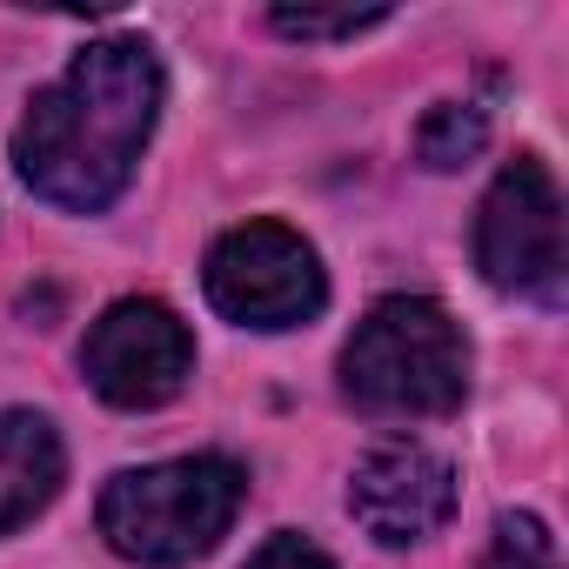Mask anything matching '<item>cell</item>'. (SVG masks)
Segmentation results:
<instances>
[{"mask_svg": "<svg viewBox=\"0 0 569 569\" xmlns=\"http://www.w3.org/2000/svg\"><path fill=\"white\" fill-rule=\"evenodd\" d=\"M389 14L382 8H274L268 14V28L274 34H289V41H356V34H369V28H382Z\"/></svg>", "mask_w": 569, "mask_h": 569, "instance_id": "cell-10", "label": "cell"}, {"mask_svg": "<svg viewBox=\"0 0 569 569\" xmlns=\"http://www.w3.org/2000/svg\"><path fill=\"white\" fill-rule=\"evenodd\" d=\"M248 476L228 456H174V462H148V469H121L108 476L101 502H94V529L121 562H148V569H174L208 556L228 522L241 516Z\"/></svg>", "mask_w": 569, "mask_h": 569, "instance_id": "cell-3", "label": "cell"}, {"mask_svg": "<svg viewBox=\"0 0 569 569\" xmlns=\"http://www.w3.org/2000/svg\"><path fill=\"white\" fill-rule=\"evenodd\" d=\"M342 396L362 416H396V422L456 416L469 396V342L456 316L429 296L376 302L342 349Z\"/></svg>", "mask_w": 569, "mask_h": 569, "instance_id": "cell-2", "label": "cell"}, {"mask_svg": "<svg viewBox=\"0 0 569 569\" xmlns=\"http://www.w3.org/2000/svg\"><path fill=\"white\" fill-rule=\"evenodd\" d=\"M476 569H562V562H556V536L536 516L516 509V516L496 522V542H489V556Z\"/></svg>", "mask_w": 569, "mask_h": 569, "instance_id": "cell-11", "label": "cell"}, {"mask_svg": "<svg viewBox=\"0 0 569 569\" xmlns=\"http://www.w3.org/2000/svg\"><path fill=\"white\" fill-rule=\"evenodd\" d=\"M476 268L502 296L562 302V268H569L562 194H556V174L536 154L502 161V174L489 181V194L476 208Z\"/></svg>", "mask_w": 569, "mask_h": 569, "instance_id": "cell-5", "label": "cell"}, {"mask_svg": "<svg viewBox=\"0 0 569 569\" xmlns=\"http://www.w3.org/2000/svg\"><path fill=\"white\" fill-rule=\"evenodd\" d=\"M482 148H489V121H482V108H469V101H436V108L422 114V128H416V154H422V168H436V174L469 168Z\"/></svg>", "mask_w": 569, "mask_h": 569, "instance_id": "cell-9", "label": "cell"}, {"mask_svg": "<svg viewBox=\"0 0 569 569\" xmlns=\"http://www.w3.org/2000/svg\"><path fill=\"white\" fill-rule=\"evenodd\" d=\"M248 569H336L309 536H289V529H281V536H268L254 556H248Z\"/></svg>", "mask_w": 569, "mask_h": 569, "instance_id": "cell-12", "label": "cell"}, {"mask_svg": "<svg viewBox=\"0 0 569 569\" xmlns=\"http://www.w3.org/2000/svg\"><path fill=\"white\" fill-rule=\"evenodd\" d=\"M349 516L402 549V542H422L436 536L449 516H456V469L436 456V449H416V442H382L356 462L349 476Z\"/></svg>", "mask_w": 569, "mask_h": 569, "instance_id": "cell-7", "label": "cell"}, {"mask_svg": "<svg viewBox=\"0 0 569 569\" xmlns=\"http://www.w3.org/2000/svg\"><path fill=\"white\" fill-rule=\"evenodd\" d=\"M68 476V449L48 416L34 409H0V536L34 522Z\"/></svg>", "mask_w": 569, "mask_h": 569, "instance_id": "cell-8", "label": "cell"}, {"mask_svg": "<svg viewBox=\"0 0 569 569\" xmlns=\"http://www.w3.org/2000/svg\"><path fill=\"white\" fill-rule=\"evenodd\" d=\"M161 121V61L141 34L88 41L61 81H48L21 128H14V168L21 181L68 208L101 214L128 181Z\"/></svg>", "mask_w": 569, "mask_h": 569, "instance_id": "cell-1", "label": "cell"}, {"mask_svg": "<svg viewBox=\"0 0 569 569\" xmlns=\"http://www.w3.org/2000/svg\"><path fill=\"white\" fill-rule=\"evenodd\" d=\"M201 289L241 329H302L329 302V274H322L316 248L296 228H281V221H241V228H228L208 248Z\"/></svg>", "mask_w": 569, "mask_h": 569, "instance_id": "cell-4", "label": "cell"}, {"mask_svg": "<svg viewBox=\"0 0 569 569\" xmlns=\"http://www.w3.org/2000/svg\"><path fill=\"white\" fill-rule=\"evenodd\" d=\"M81 376L114 409H161L194 376V336L168 302L128 296L101 309V322L81 342Z\"/></svg>", "mask_w": 569, "mask_h": 569, "instance_id": "cell-6", "label": "cell"}]
</instances>
